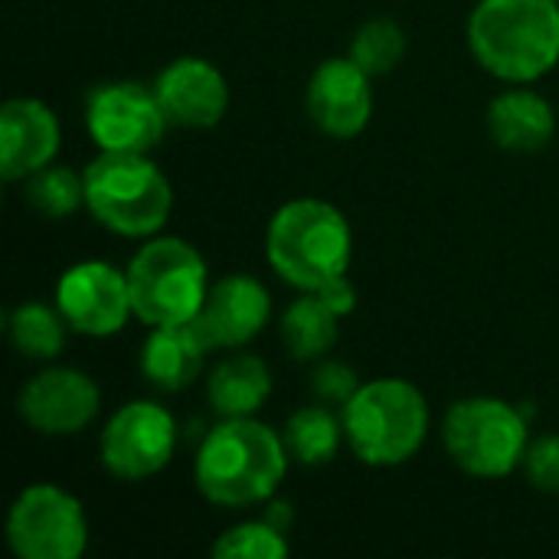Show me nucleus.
<instances>
[{"mask_svg": "<svg viewBox=\"0 0 559 559\" xmlns=\"http://www.w3.org/2000/svg\"><path fill=\"white\" fill-rule=\"evenodd\" d=\"M288 445L272 426L255 416L219 419L200 442L193 481L210 504L246 511L275 498L288 475Z\"/></svg>", "mask_w": 559, "mask_h": 559, "instance_id": "obj_1", "label": "nucleus"}, {"mask_svg": "<svg viewBox=\"0 0 559 559\" xmlns=\"http://www.w3.org/2000/svg\"><path fill=\"white\" fill-rule=\"evenodd\" d=\"M465 33L475 62L508 85L559 66V0H478Z\"/></svg>", "mask_w": 559, "mask_h": 559, "instance_id": "obj_2", "label": "nucleus"}, {"mask_svg": "<svg viewBox=\"0 0 559 559\" xmlns=\"http://www.w3.org/2000/svg\"><path fill=\"white\" fill-rule=\"evenodd\" d=\"M265 259L272 272L298 288L318 292L324 282L347 275L354 259V233L347 216L314 197L288 200L265 229Z\"/></svg>", "mask_w": 559, "mask_h": 559, "instance_id": "obj_3", "label": "nucleus"}, {"mask_svg": "<svg viewBox=\"0 0 559 559\" xmlns=\"http://www.w3.org/2000/svg\"><path fill=\"white\" fill-rule=\"evenodd\" d=\"M344 439L357 462L370 468H396L419 455L429 436V403L423 390L400 377L360 383L341 406Z\"/></svg>", "mask_w": 559, "mask_h": 559, "instance_id": "obj_4", "label": "nucleus"}, {"mask_svg": "<svg viewBox=\"0 0 559 559\" xmlns=\"http://www.w3.org/2000/svg\"><path fill=\"white\" fill-rule=\"evenodd\" d=\"M82 177L85 210L115 236L151 239L164 229L174 210L170 180L147 154L98 151Z\"/></svg>", "mask_w": 559, "mask_h": 559, "instance_id": "obj_5", "label": "nucleus"}, {"mask_svg": "<svg viewBox=\"0 0 559 559\" xmlns=\"http://www.w3.org/2000/svg\"><path fill=\"white\" fill-rule=\"evenodd\" d=\"M124 272L134 318L147 328L197 321L210 292V269L203 255L177 236L157 233L144 239Z\"/></svg>", "mask_w": 559, "mask_h": 559, "instance_id": "obj_6", "label": "nucleus"}, {"mask_svg": "<svg viewBox=\"0 0 559 559\" xmlns=\"http://www.w3.org/2000/svg\"><path fill=\"white\" fill-rule=\"evenodd\" d=\"M531 423L524 409L498 396L455 400L442 419V442L449 459L472 478L501 481L524 465L531 445Z\"/></svg>", "mask_w": 559, "mask_h": 559, "instance_id": "obj_7", "label": "nucleus"}, {"mask_svg": "<svg viewBox=\"0 0 559 559\" xmlns=\"http://www.w3.org/2000/svg\"><path fill=\"white\" fill-rule=\"evenodd\" d=\"M3 534L20 559H79L88 550L82 501L49 481L29 485L13 498Z\"/></svg>", "mask_w": 559, "mask_h": 559, "instance_id": "obj_8", "label": "nucleus"}, {"mask_svg": "<svg viewBox=\"0 0 559 559\" xmlns=\"http://www.w3.org/2000/svg\"><path fill=\"white\" fill-rule=\"evenodd\" d=\"M177 452V419L154 400H134L111 413L98 439L102 468L118 481L160 475Z\"/></svg>", "mask_w": 559, "mask_h": 559, "instance_id": "obj_9", "label": "nucleus"}, {"mask_svg": "<svg viewBox=\"0 0 559 559\" xmlns=\"http://www.w3.org/2000/svg\"><path fill=\"white\" fill-rule=\"evenodd\" d=\"M167 124L154 85L121 79L95 85L85 98V131L98 151L151 154Z\"/></svg>", "mask_w": 559, "mask_h": 559, "instance_id": "obj_10", "label": "nucleus"}, {"mask_svg": "<svg viewBox=\"0 0 559 559\" xmlns=\"http://www.w3.org/2000/svg\"><path fill=\"white\" fill-rule=\"evenodd\" d=\"M56 308L75 334L111 337L134 314L128 272L102 259L75 262L56 282Z\"/></svg>", "mask_w": 559, "mask_h": 559, "instance_id": "obj_11", "label": "nucleus"}, {"mask_svg": "<svg viewBox=\"0 0 559 559\" xmlns=\"http://www.w3.org/2000/svg\"><path fill=\"white\" fill-rule=\"evenodd\" d=\"M102 409L98 383L75 367H46L20 386V419L46 439L79 436Z\"/></svg>", "mask_w": 559, "mask_h": 559, "instance_id": "obj_12", "label": "nucleus"}, {"mask_svg": "<svg viewBox=\"0 0 559 559\" xmlns=\"http://www.w3.org/2000/svg\"><path fill=\"white\" fill-rule=\"evenodd\" d=\"M370 72H364L350 56L324 59L305 88V108L311 124L337 141L357 138L373 115V88Z\"/></svg>", "mask_w": 559, "mask_h": 559, "instance_id": "obj_13", "label": "nucleus"}, {"mask_svg": "<svg viewBox=\"0 0 559 559\" xmlns=\"http://www.w3.org/2000/svg\"><path fill=\"white\" fill-rule=\"evenodd\" d=\"M272 318L269 288L246 272L223 275L210 285L206 301L197 314V331L210 350H239L252 344Z\"/></svg>", "mask_w": 559, "mask_h": 559, "instance_id": "obj_14", "label": "nucleus"}, {"mask_svg": "<svg viewBox=\"0 0 559 559\" xmlns=\"http://www.w3.org/2000/svg\"><path fill=\"white\" fill-rule=\"evenodd\" d=\"M157 102L177 128H216L229 111V82L203 56H180L167 62L154 79Z\"/></svg>", "mask_w": 559, "mask_h": 559, "instance_id": "obj_15", "label": "nucleus"}, {"mask_svg": "<svg viewBox=\"0 0 559 559\" xmlns=\"http://www.w3.org/2000/svg\"><path fill=\"white\" fill-rule=\"evenodd\" d=\"M62 128L39 98H10L0 108V177L7 183L29 180L59 154Z\"/></svg>", "mask_w": 559, "mask_h": 559, "instance_id": "obj_16", "label": "nucleus"}, {"mask_svg": "<svg viewBox=\"0 0 559 559\" xmlns=\"http://www.w3.org/2000/svg\"><path fill=\"white\" fill-rule=\"evenodd\" d=\"M488 134L491 141L501 147V151H511V154H534V151H544L557 131V111L554 105L527 88V85H518V88H508L501 95L491 98L488 105Z\"/></svg>", "mask_w": 559, "mask_h": 559, "instance_id": "obj_17", "label": "nucleus"}, {"mask_svg": "<svg viewBox=\"0 0 559 559\" xmlns=\"http://www.w3.org/2000/svg\"><path fill=\"white\" fill-rule=\"evenodd\" d=\"M210 344L197 331V324H164L151 328L141 347V373L160 393L187 390L206 364Z\"/></svg>", "mask_w": 559, "mask_h": 559, "instance_id": "obj_18", "label": "nucleus"}, {"mask_svg": "<svg viewBox=\"0 0 559 559\" xmlns=\"http://www.w3.org/2000/svg\"><path fill=\"white\" fill-rule=\"evenodd\" d=\"M272 396V370L255 354H229L210 370L206 400L219 419L255 416Z\"/></svg>", "mask_w": 559, "mask_h": 559, "instance_id": "obj_19", "label": "nucleus"}, {"mask_svg": "<svg viewBox=\"0 0 559 559\" xmlns=\"http://www.w3.org/2000/svg\"><path fill=\"white\" fill-rule=\"evenodd\" d=\"M278 331L295 360H321L341 337V314L331 311L318 292H301L285 308Z\"/></svg>", "mask_w": 559, "mask_h": 559, "instance_id": "obj_20", "label": "nucleus"}, {"mask_svg": "<svg viewBox=\"0 0 559 559\" xmlns=\"http://www.w3.org/2000/svg\"><path fill=\"white\" fill-rule=\"evenodd\" d=\"M282 439L288 445L292 462L305 468H321L334 462V455L341 452V442H347L344 419L328 403H308L295 409L282 429Z\"/></svg>", "mask_w": 559, "mask_h": 559, "instance_id": "obj_21", "label": "nucleus"}, {"mask_svg": "<svg viewBox=\"0 0 559 559\" xmlns=\"http://www.w3.org/2000/svg\"><path fill=\"white\" fill-rule=\"evenodd\" d=\"M66 318L56 305L23 301L7 318V334L26 360H56L66 347Z\"/></svg>", "mask_w": 559, "mask_h": 559, "instance_id": "obj_22", "label": "nucleus"}, {"mask_svg": "<svg viewBox=\"0 0 559 559\" xmlns=\"http://www.w3.org/2000/svg\"><path fill=\"white\" fill-rule=\"evenodd\" d=\"M26 203L46 219H66L85 206V177L66 164H49L26 180Z\"/></svg>", "mask_w": 559, "mask_h": 559, "instance_id": "obj_23", "label": "nucleus"}, {"mask_svg": "<svg viewBox=\"0 0 559 559\" xmlns=\"http://www.w3.org/2000/svg\"><path fill=\"white\" fill-rule=\"evenodd\" d=\"M403 56H406V33L390 16L367 20L350 39V59L373 79L393 72L403 62Z\"/></svg>", "mask_w": 559, "mask_h": 559, "instance_id": "obj_24", "label": "nucleus"}, {"mask_svg": "<svg viewBox=\"0 0 559 559\" xmlns=\"http://www.w3.org/2000/svg\"><path fill=\"white\" fill-rule=\"evenodd\" d=\"M216 559H285L292 554L285 531H278L272 521H242L216 537L210 547Z\"/></svg>", "mask_w": 559, "mask_h": 559, "instance_id": "obj_25", "label": "nucleus"}, {"mask_svg": "<svg viewBox=\"0 0 559 559\" xmlns=\"http://www.w3.org/2000/svg\"><path fill=\"white\" fill-rule=\"evenodd\" d=\"M521 468H524L527 481L537 491L559 498V436L547 432V436L534 439L527 445V455H524V465Z\"/></svg>", "mask_w": 559, "mask_h": 559, "instance_id": "obj_26", "label": "nucleus"}, {"mask_svg": "<svg viewBox=\"0 0 559 559\" xmlns=\"http://www.w3.org/2000/svg\"><path fill=\"white\" fill-rule=\"evenodd\" d=\"M357 390H360V380H357L354 367H347L341 360H321L311 373V393L318 403L344 406Z\"/></svg>", "mask_w": 559, "mask_h": 559, "instance_id": "obj_27", "label": "nucleus"}, {"mask_svg": "<svg viewBox=\"0 0 559 559\" xmlns=\"http://www.w3.org/2000/svg\"><path fill=\"white\" fill-rule=\"evenodd\" d=\"M318 295H321V301H324L331 311H337L341 318H347V314L357 311V288H354V282H350L347 275H337V278L324 282V285L318 288Z\"/></svg>", "mask_w": 559, "mask_h": 559, "instance_id": "obj_28", "label": "nucleus"}]
</instances>
